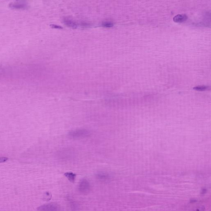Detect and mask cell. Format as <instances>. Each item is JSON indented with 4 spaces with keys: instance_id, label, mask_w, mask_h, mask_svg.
Listing matches in <instances>:
<instances>
[{
    "instance_id": "9c48e42d",
    "label": "cell",
    "mask_w": 211,
    "mask_h": 211,
    "mask_svg": "<svg viewBox=\"0 0 211 211\" xmlns=\"http://www.w3.org/2000/svg\"><path fill=\"white\" fill-rule=\"evenodd\" d=\"M65 24L70 27H73L74 28H75L77 27V24L72 20L66 19V20H65Z\"/></svg>"
},
{
    "instance_id": "6da1fadb",
    "label": "cell",
    "mask_w": 211,
    "mask_h": 211,
    "mask_svg": "<svg viewBox=\"0 0 211 211\" xmlns=\"http://www.w3.org/2000/svg\"><path fill=\"white\" fill-rule=\"evenodd\" d=\"M89 131L85 129H79L71 131L68 133V136L73 139H82L90 135Z\"/></svg>"
},
{
    "instance_id": "ba28073f",
    "label": "cell",
    "mask_w": 211,
    "mask_h": 211,
    "mask_svg": "<svg viewBox=\"0 0 211 211\" xmlns=\"http://www.w3.org/2000/svg\"><path fill=\"white\" fill-rule=\"evenodd\" d=\"M65 175L70 182L72 183L74 182L76 176L75 174L71 172H66L65 174Z\"/></svg>"
},
{
    "instance_id": "30bf717a",
    "label": "cell",
    "mask_w": 211,
    "mask_h": 211,
    "mask_svg": "<svg viewBox=\"0 0 211 211\" xmlns=\"http://www.w3.org/2000/svg\"><path fill=\"white\" fill-rule=\"evenodd\" d=\"M210 88V87L209 86H204V85H199V86H196L193 88L194 89L198 91H204L206 90H207Z\"/></svg>"
},
{
    "instance_id": "5bb4252c",
    "label": "cell",
    "mask_w": 211,
    "mask_h": 211,
    "mask_svg": "<svg viewBox=\"0 0 211 211\" xmlns=\"http://www.w3.org/2000/svg\"><path fill=\"white\" fill-rule=\"evenodd\" d=\"M53 26H54V28H62V27H61L60 26H56V25H53Z\"/></svg>"
},
{
    "instance_id": "7a4b0ae2",
    "label": "cell",
    "mask_w": 211,
    "mask_h": 211,
    "mask_svg": "<svg viewBox=\"0 0 211 211\" xmlns=\"http://www.w3.org/2000/svg\"><path fill=\"white\" fill-rule=\"evenodd\" d=\"M38 211H60L59 206L55 203H51L40 206L38 208Z\"/></svg>"
},
{
    "instance_id": "8992f818",
    "label": "cell",
    "mask_w": 211,
    "mask_h": 211,
    "mask_svg": "<svg viewBox=\"0 0 211 211\" xmlns=\"http://www.w3.org/2000/svg\"><path fill=\"white\" fill-rule=\"evenodd\" d=\"M188 18V17L185 14H178L176 15L173 18V20L174 22L177 23H181L186 21Z\"/></svg>"
},
{
    "instance_id": "4fadbf2b",
    "label": "cell",
    "mask_w": 211,
    "mask_h": 211,
    "mask_svg": "<svg viewBox=\"0 0 211 211\" xmlns=\"http://www.w3.org/2000/svg\"><path fill=\"white\" fill-rule=\"evenodd\" d=\"M204 207H200L199 208V209H197L195 210L194 211H204Z\"/></svg>"
},
{
    "instance_id": "277c9868",
    "label": "cell",
    "mask_w": 211,
    "mask_h": 211,
    "mask_svg": "<svg viewBox=\"0 0 211 211\" xmlns=\"http://www.w3.org/2000/svg\"><path fill=\"white\" fill-rule=\"evenodd\" d=\"M10 6L14 9H24L27 7V5L24 2L16 1L11 3Z\"/></svg>"
},
{
    "instance_id": "5b68a950",
    "label": "cell",
    "mask_w": 211,
    "mask_h": 211,
    "mask_svg": "<svg viewBox=\"0 0 211 211\" xmlns=\"http://www.w3.org/2000/svg\"><path fill=\"white\" fill-rule=\"evenodd\" d=\"M96 177L99 180L102 182H107L109 181L111 178L109 174L104 172H100L97 173L96 175Z\"/></svg>"
},
{
    "instance_id": "8fae6325",
    "label": "cell",
    "mask_w": 211,
    "mask_h": 211,
    "mask_svg": "<svg viewBox=\"0 0 211 211\" xmlns=\"http://www.w3.org/2000/svg\"><path fill=\"white\" fill-rule=\"evenodd\" d=\"M113 23L109 22H103L102 24V26L104 27H111L113 26Z\"/></svg>"
},
{
    "instance_id": "7c38bea8",
    "label": "cell",
    "mask_w": 211,
    "mask_h": 211,
    "mask_svg": "<svg viewBox=\"0 0 211 211\" xmlns=\"http://www.w3.org/2000/svg\"><path fill=\"white\" fill-rule=\"evenodd\" d=\"M7 159L8 158L6 157H0V163L5 162L7 161Z\"/></svg>"
},
{
    "instance_id": "3957f363",
    "label": "cell",
    "mask_w": 211,
    "mask_h": 211,
    "mask_svg": "<svg viewBox=\"0 0 211 211\" xmlns=\"http://www.w3.org/2000/svg\"><path fill=\"white\" fill-rule=\"evenodd\" d=\"M91 186L89 182L86 179H82L79 184V189L81 193L87 194L90 191Z\"/></svg>"
},
{
    "instance_id": "52a82bcc",
    "label": "cell",
    "mask_w": 211,
    "mask_h": 211,
    "mask_svg": "<svg viewBox=\"0 0 211 211\" xmlns=\"http://www.w3.org/2000/svg\"><path fill=\"white\" fill-rule=\"evenodd\" d=\"M71 152L67 150H63L60 151L59 153H58V157L62 158H68V157H70V154H71Z\"/></svg>"
}]
</instances>
